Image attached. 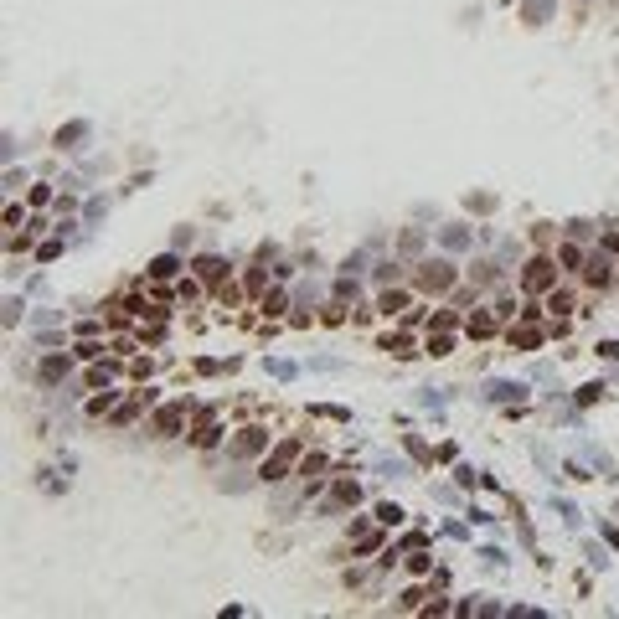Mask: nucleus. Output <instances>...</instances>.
I'll return each mask as SVG.
<instances>
[{"label":"nucleus","mask_w":619,"mask_h":619,"mask_svg":"<svg viewBox=\"0 0 619 619\" xmlns=\"http://www.w3.org/2000/svg\"><path fill=\"white\" fill-rule=\"evenodd\" d=\"M552 279H558V263H552V258H542V253H537L532 263H526V274H521V284L532 289V294H542V289H552Z\"/></svg>","instance_id":"obj_1"},{"label":"nucleus","mask_w":619,"mask_h":619,"mask_svg":"<svg viewBox=\"0 0 619 619\" xmlns=\"http://www.w3.org/2000/svg\"><path fill=\"white\" fill-rule=\"evenodd\" d=\"M176 269H181V263L170 258V253H161V258L150 263V274H155V279H170V274H176Z\"/></svg>","instance_id":"obj_12"},{"label":"nucleus","mask_w":619,"mask_h":619,"mask_svg":"<svg viewBox=\"0 0 619 619\" xmlns=\"http://www.w3.org/2000/svg\"><path fill=\"white\" fill-rule=\"evenodd\" d=\"M516 346H542V331H516Z\"/></svg>","instance_id":"obj_20"},{"label":"nucleus","mask_w":619,"mask_h":619,"mask_svg":"<svg viewBox=\"0 0 619 619\" xmlns=\"http://www.w3.org/2000/svg\"><path fill=\"white\" fill-rule=\"evenodd\" d=\"M444 243H449V248H465L470 232H465V228H444Z\"/></svg>","instance_id":"obj_16"},{"label":"nucleus","mask_w":619,"mask_h":619,"mask_svg":"<svg viewBox=\"0 0 619 619\" xmlns=\"http://www.w3.org/2000/svg\"><path fill=\"white\" fill-rule=\"evenodd\" d=\"M331 500H336V506H357V500H361V491L346 480V485H336V495H331Z\"/></svg>","instance_id":"obj_11"},{"label":"nucleus","mask_w":619,"mask_h":619,"mask_svg":"<svg viewBox=\"0 0 619 619\" xmlns=\"http://www.w3.org/2000/svg\"><path fill=\"white\" fill-rule=\"evenodd\" d=\"M191 439H196V444H202V449H212V444L222 439V428H217V424H207V418H202V424H196V428H191Z\"/></svg>","instance_id":"obj_9"},{"label":"nucleus","mask_w":619,"mask_h":619,"mask_svg":"<svg viewBox=\"0 0 619 619\" xmlns=\"http://www.w3.org/2000/svg\"><path fill=\"white\" fill-rule=\"evenodd\" d=\"M155 428H161V433H176L181 428V413H176V408H165V413L155 418Z\"/></svg>","instance_id":"obj_13"},{"label":"nucleus","mask_w":619,"mask_h":619,"mask_svg":"<svg viewBox=\"0 0 619 619\" xmlns=\"http://www.w3.org/2000/svg\"><path fill=\"white\" fill-rule=\"evenodd\" d=\"M583 279H588V284H594V289H609V258H604V253H599V258H588V269H583Z\"/></svg>","instance_id":"obj_4"},{"label":"nucleus","mask_w":619,"mask_h":619,"mask_svg":"<svg viewBox=\"0 0 619 619\" xmlns=\"http://www.w3.org/2000/svg\"><path fill=\"white\" fill-rule=\"evenodd\" d=\"M408 305V294H382V310H387V315H398Z\"/></svg>","instance_id":"obj_18"},{"label":"nucleus","mask_w":619,"mask_h":619,"mask_svg":"<svg viewBox=\"0 0 619 619\" xmlns=\"http://www.w3.org/2000/svg\"><path fill=\"white\" fill-rule=\"evenodd\" d=\"M73 357H77V351H73ZM73 357H47L42 361V382H62V372L73 366Z\"/></svg>","instance_id":"obj_6"},{"label":"nucleus","mask_w":619,"mask_h":619,"mask_svg":"<svg viewBox=\"0 0 619 619\" xmlns=\"http://www.w3.org/2000/svg\"><path fill=\"white\" fill-rule=\"evenodd\" d=\"M428 357H449V336H444V331H433V341H428Z\"/></svg>","instance_id":"obj_14"},{"label":"nucleus","mask_w":619,"mask_h":619,"mask_svg":"<svg viewBox=\"0 0 619 619\" xmlns=\"http://www.w3.org/2000/svg\"><path fill=\"white\" fill-rule=\"evenodd\" d=\"M77 140H88V124H62L57 129V150H73Z\"/></svg>","instance_id":"obj_8"},{"label":"nucleus","mask_w":619,"mask_h":619,"mask_svg":"<svg viewBox=\"0 0 619 619\" xmlns=\"http://www.w3.org/2000/svg\"><path fill=\"white\" fill-rule=\"evenodd\" d=\"M491 398H500V403H516V398H521V382H491Z\"/></svg>","instance_id":"obj_10"},{"label":"nucleus","mask_w":619,"mask_h":619,"mask_svg":"<svg viewBox=\"0 0 619 619\" xmlns=\"http://www.w3.org/2000/svg\"><path fill=\"white\" fill-rule=\"evenodd\" d=\"M377 521H382V526H398L403 511H398V506H377Z\"/></svg>","instance_id":"obj_15"},{"label":"nucleus","mask_w":619,"mask_h":619,"mask_svg":"<svg viewBox=\"0 0 619 619\" xmlns=\"http://www.w3.org/2000/svg\"><path fill=\"white\" fill-rule=\"evenodd\" d=\"M491 325H495L491 315H475V320H470V336H491Z\"/></svg>","instance_id":"obj_17"},{"label":"nucleus","mask_w":619,"mask_h":619,"mask_svg":"<svg viewBox=\"0 0 619 619\" xmlns=\"http://www.w3.org/2000/svg\"><path fill=\"white\" fill-rule=\"evenodd\" d=\"M547 6H552V0H526V16L542 21V16H547Z\"/></svg>","instance_id":"obj_19"},{"label":"nucleus","mask_w":619,"mask_h":619,"mask_svg":"<svg viewBox=\"0 0 619 619\" xmlns=\"http://www.w3.org/2000/svg\"><path fill=\"white\" fill-rule=\"evenodd\" d=\"M258 449H263V428H243V433H238V444H232V454H243V459H248V454H258Z\"/></svg>","instance_id":"obj_5"},{"label":"nucleus","mask_w":619,"mask_h":619,"mask_svg":"<svg viewBox=\"0 0 619 619\" xmlns=\"http://www.w3.org/2000/svg\"><path fill=\"white\" fill-rule=\"evenodd\" d=\"M222 269H228V263H222V258H196V274H202V279L212 284V289L222 284Z\"/></svg>","instance_id":"obj_7"},{"label":"nucleus","mask_w":619,"mask_h":619,"mask_svg":"<svg viewBox=\"0 0 619 619\" xmlns=\"http://www.w3.org/2000/svg\"><path fill=\"white\" fill-rule=\"evenodd\" d=\"M449 279H454L449 263H424V274H418V284H424V289H444Z\"/></svg>","instance_id":"obj_3"},{"label":"nucleus","mask_w":619,"mask_h":619,"mask_svg":"<svg viewBox=\"0 0 619 619\" xmlns=\"http://www.w3.org/2000/svg\"><path fill=\"white\" fill-rule=\"evenodd\" d=\"M294 454H299V444H294V439H289V444H279V449H274V459L263 465V480H284V470L294 465Z\"/></svg>","instance_id":"obj_2"}]
</instances>
